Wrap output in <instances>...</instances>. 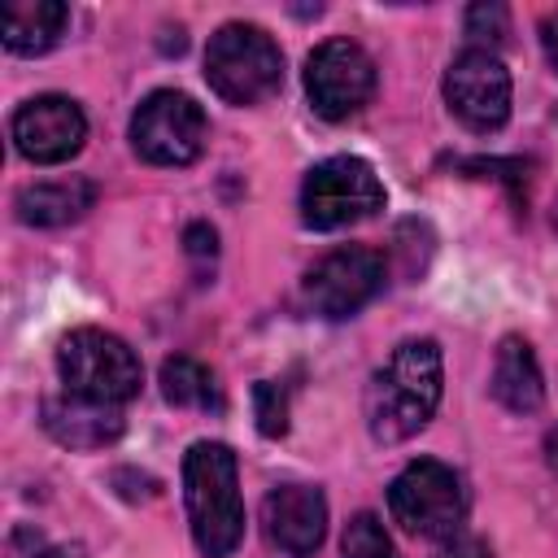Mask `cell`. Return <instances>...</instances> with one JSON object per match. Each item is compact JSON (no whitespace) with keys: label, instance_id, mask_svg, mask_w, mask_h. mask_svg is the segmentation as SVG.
Wrapping results in <instances>:
<instances>
[{"label":"cell","instance_id":"7c38bea8","mask_svg":"<svg viewBox=\"0 0 558 558\" xmlns=\"http://www.w3.org/2000/svg\"><path fill=\"white\" fill-rule=\"evenodd\" d=\"M262 532L288 558H310L327 536V497L314 484H279L262 501Z\"/></svg>","mask_w":558,"mask_h":558},{"label":"cell","instance_id":"3957f363","mask_svg":"<svg viewBox=\"0 0 558 558\" xmlns=\"http://www.w3.org/2000/svg\"><path fill=\"white\" fill-rule=\"evenodd\" d=\"M205 83L227 105H262L283 83L279 44L253 22H227L209 35L205 48Z\"/></svg>","mask_w":558,"mask_h":558},{"label":"cell","instance_id":"44dd1931","mask_svg":"<svg viewBox=\"0 0 558 558\" xmlns=\"http://www.w3.org/2000/svg\"><path fill=\"white\" fill-rule=\"evenodd\" d=\"M436 558H493V549L480 541V536H449L440 549H436Z\"/></svg>","mask_w":558,"mask_h":558},{"label":"cell","instance_id":"2e32d148","mask_svg":"<svg viewBox=\"0 0 558 558\" xmlns=\"http://www.w3.org/2000/svg\"><path fill=\"white\" fill-rule=\"evenodd\" d=\"M70 26V9L61 0H9L4 4V48L17 57L48 52Z\"/></svg>","mask_w":558,"mask_h":558},{"label":"cell","instance_id":"ffe728a7","mask_svg":"<svg viewBox=\"0 0 558 558\" xmlns=\"http://www.w3.org/2000/svg\"><path fill=\"white\" fill-rule=\"evenodd\" d=\"M466 35L475 39L471 48L501 44V39L510 35V13H506V4H471V9H466Z\"/></svg>","mask_w":558,"mask_h":558},{"label":"cell","instance_id":"ac0fdd59","mask_svg":"<svg viewBox=\"0 0 558 558\" xmlns=\"http://www.w3.org/2000/svg\"><path fill=\"white\" fill-rule=\"evenodd\" d=\"M340 549H344V558H401V549L392 545L388 527H384L371 510H362V514L349 519Z\"/></svg>","mask_w":558,"mask_h":558},{"label":"cell","instance_id":"7a4b0ae2","mask_svg":"<svg viewBox=\"0 0 558 558\" xmlns=\"http://www.w3.org/2000/svg\"><path fill=\"white\" fill-rule=\"evenodd\" d=\"M183 506H187L192 541L205 558H227L244 541L240 466L231 445L196 440L183 453Z\"/></svg>","mask_w":558,"mask_h":558},{"label":"cell","instance_id":"6da1fadb","mask_svg":"<svg viewBox=\"0 0 558 558\" xmlns=\"http://www.w3.org/2000/svg\"><path fill=\"white\" fill-rule=\"evenodd\" d=\"M445 392V362L440 344L418 336L401 340L392 357L366 384V427L379 445H401L423 432Z\"/></svg>","mask_w":558,"mask_h":558},{"label":"cell","instance_id":"4fadbf2b","mask_svg":"<svg viewBox=\"0 0 558 558\" xmlns=\"http://www.w3.org/2000/svg\"><path fill=\"white\" fill-rule=\"evenodd\" d=\"M44 427L65 449H105L122 436V410L65 392L44 401Z\"/></svg>","mask_w":558,"mask_h":558},{"label":"cell","instance_id":"5b68a950","mask_svg":"<svg viewBox=\"0 0 558 558\" xmlns=\"http://www.w3.org/2000/svg\"><path fill=\"white\" fill-rule=\"evenodd\" d=\"M388 510L410 536L449 541L462 532V519H466L462 475L436 458H418L388 484Z\"/></svg>","mask_w":558,"mask_h":558},{"label":"cell","instance_id":"30bf717a","mask_svg":"<svg viewBox=\"0 0 558 558\" xmlns=\"http://www.w3.org/2000/svg\"><path fill=\"white\" fill-rule=\"evenodd\" d=\"M445 105L466 131H501L510 118V70L493 48H466L445 70Z\"/></svg>","mask_w":558,"mask_h":558},{"label":"cell","instance_id":"603a6c76","mask_svg":"<svg viewBox=\"0 0 558 558\" xmlns=\"http://www.w3.org/2000/svg\"><path fill=\"white\" fill-rule=\"evenodd\" d=\"M214 240H218V235H214V227H205V222L187 227V248H192L196 257H205V253L214 257Z\"/></svg>","mask_w":558,"mask_h":558},{"label":"cell","instance_id":"277c9868","mask_svg":"<svg viewBox=\"0 0 558 558\" xmlns=\"http://www.w3.org/2000/svg\"><path fill=\"white\" fill-rule=\"evenodd\" d=\"M57 375L65 392L100 405H126L144 384L135 349L105 327H74L57 344Z\"/></svg>","mask_w":558,"mask_h":558},{"label":"cell","instance_id":"9c48e42d","mask_svg":"<svg viewBox=\"0 0 558 558\" xmlns=\"http://www.w3.org/2000/svg\"><path fill=\"white\" fill-rule=\"evenodd\" d=\"M384 257L366 244H344L331 248L327 257H318L305 279H301V296L318 318H349L362 305H371L384 288Z\"/></svg>","mask_w":558,"mask_h":558},{"label":"cell","instance_id":"9a60e30c","mask_svg":"<svg viewBox=\"0 0 558 558\" xmlns=\"http://www.w3.org/2000/svg\"><path fill=\"white\" fill-rule=\"evenodd\" d=\"M96 201V183L74 174V179H44V183H26L13 201L17 218L26 227H65L74 218H83Z\"/></svg>","mask_w":558,"mask_h":558},{"label":"cell","instance_id":"ba28073f","mask_svg":"<svg viewBox=\"0 0 558 558\" xmlns=\"http://www.w3.org/2000/svg\"><path fill=\"white\" fill-rule=\"evenodd\" d=\"M205 109L183 92H153L131 118V148L153 166H192L205 153Z\"/></svg>","mask_w":558,"mask_h":558},{"label":"cell","instance_id":"52a82bcc","mask_svg":"<svg viewBox=\"0 0 558 558\" xmlns=\"http://www.w3.org/2000/svg\"><path fill=\"white\" fill-rule=\"evenodd\" d=\"M375 83H379L375 61L353 39H323L305 57V96L314 113L327 122H344L362 113L375 96Z\"/></svg>","mask_w":558,"mask_h":558},{"label":"cell","instance_id":"5bb4252c","mask_svg":"<svg viewBox=\"0 0 558 558\" xmlns=\"http://www.w3.org/2000/svg\"><path fill=\"white\" fill-rule=\"evenodd\" d=\"M488 388H493V397L510 414H536L541 410V401H545V375H541V362H536V353H532V344L523 336H506L497 344Z\"/></svg>","mask_w":558,"mask_h":558},{"label":"cell","instance_id":"8fae6325","mask_svg":"<svg viewBox=\"0 0 558 558\" xmlns=\"http://www.w3.org/2000/svg\"><path fill=\"white\" fill-rule=\"evenodd\" d=\"M13 148L35 161V166H61L70 161L83 140H87V118L78 109V100L70 96H57V92H44V96H31L17 113H13Z\"/></svg>","mask_w":558,"mask_h":558},{"label":"cell","instance_id":"e0dca14e","mask_svg":"<svg viewBox=\"0 0 558 558\" xmlns=\"http://www.w3.org/2000/svg\"><path fill=\"white\" fill-rule=\"evenodd\" d=\"M161 397L183 410H218L222 405V388H218L214 371L183 353L161 362Z\"/></svg>","mask_w":558,"mask_h":558},{"label":"cell","instance_id":"cb8c5ba5","mask_svg":"<svg viewBox=\"0 0 558 558\" xmlns=\"http://www.w3.org/2000/svg\"><path fill=\"white\" fill-rule=\"evenodd\" d=\"M31 558H83L78 549H44V554H31Z\"/></svg>","mask_w":558,"mask_h":558},{"label":"cell","instance_id":"d6986e66","mask_svg":"<svg viewBox=\"0 0 558 558\" xmlns=\"http://www.w3.org/2000/svg\"><path fill=\"white\" fill-rule=\"evenodd\" d=\"M253 405H257V427L262 436H283L288 432V392L275 379H262L253 388Z\"/></svg>","mask_w":558,"mask_h":558},{"label":"cell","instance_id":"8992f818","mask_svg":"<svg viewBox=\"0 0 558 558\" xmlns=\"http://www.w3.org/2000/svg\"><path fill=\"white\" fill-rule=\"evenodd\" d=\"M384 209V183L362 157H327L301 183V222L314 231H340Z\"/></svg>","mask_w":558,"mask_h":558},{"label":"cell","instance_id":"7402d4cb","mask_svg":"<svg viewBox=\"0 0 558 558\" xmlns=\"http://www.w3.org/2000/svg\"><path fill=\"white\" fill-rule=\"evenodd\" d=\"M541 48H545V61H549L554 74H558V9L541 17Z\"/></svg>","mask_w":558,"mask_h":558}]
</instances>
